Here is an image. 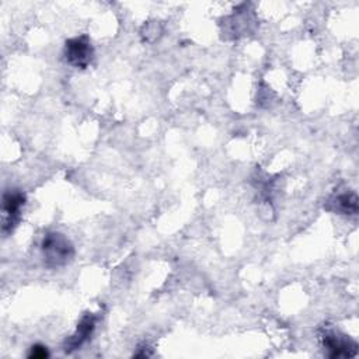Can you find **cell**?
Segmentation results:
<instances>
[{
    "label": "cell",
    "instance_id": "cell-3",
    "mask_svg": "<svg viewBox=\"0 0 359 359\" xmlns=\"http://www.w3.org/2000/svg\"><path fill=\"white\" fill-rule=\"evenodd\" d=\"M25 196L20 191H7L3 195V230L10 231L20 220Z\"/></svg>",
    "mask_w": 359,
    "mask_h": 359
},
{
    "label": "cell",
    "instance_id": "cell-2",
    "mask_svg": "<svg viewBox=\"0 0 359 359\" xmlns=\"http://www.w3.org/2000/svg\"><path fill=\"white\" fill-rule=\"evenodd\" d=\"M63 55H65V60L70 66L80 67V69L87 67L94 55L90 38L87 35H79L67 39L65 43Z\"/></svg>",
    "mask_w": 359,
    "mask_h": 359
},
{
    "label": "cell",
    "instance_id": "cell-7",
    "mask_svg": "<svg viewBox=\"0 0 359 359\" xmlns=\"http://www.w3.org/2000/svg\"><path fill=\"white\" fill-rule=\"evenodd\" d=\"M28 356L34 358V359H45L49 356V352H48L46 346H43V345H32Z\"/></svg>",
    "mask_w": 359,
    "mask_h": 359
},
{
    "label": "cell",
    "instance_id": "cell-5",
    "mask_svg": "<svg viewBox=\"0 0 359 359\" xmlns=\"http://www.w3.org/2000/svg\"><path fill=\"white\" fill-rule=\"evenodd\" d=\"M94 327H95V317L93 314H86L80 320V323L77 325V330H76V334L72 335V338L66 342V348H65L66 352L77 349L90 337Z\"/></svg>",
    "mask_w": 359,
    "mask_h": 359
},
{
    "label": "cell",
    "instance_id": "cell-4",
    "mask_svg": "<svg viewBox=\"0 0 359 359\" xmlns=\"http://www.w3.org/2000/svg\"><path fill=\"white\" fill-rule=\"evenodd\" d=\"M323 344L330 351L331 358H349L356 355V344L346 335L328 331L323 335Z\"/></svg>",
    "mask_w": 359,
    "mask_h": 359
},
{
    "label": "cell",
    "instance_id": "cell-1",
    "mask_svg": "<svg viewBox=\"0 0 359 359\" xmlns=\"http://www.w3.org/2000/svg\"><path fill=\"white\" fill-rule=\"evenodd\" d=\"M41 251L45 265L57 268L66 265L74 254L72 243L60 233H48L41 243Z\"/></svg>",
    "mask_w": 359,
    "mask_h": 359
},
{
    "label": "cell",
    "instance_id": "cell-6",
    "mask_svg": "<svg viewBox=\"0 0 359 359\" xmlns=\"http://www.w3.org/2000/svg\"><path fill=\"white\" fill-rule=\"evenodd\" d=\"M331 209L341 215H355L358 212V198L355 194H341L330 201Z\"/></svg>",
    "mask_w": 359,
    "mask_h": 359
}]
</instances>
